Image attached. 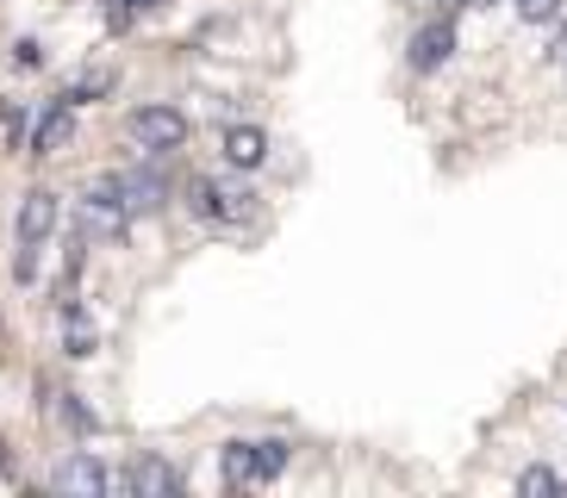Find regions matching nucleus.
<instances>
[{
	"label": "nucleus",
	"instance_id": "obj_1",
	"mask_svg": "<svg viewBox=\"0 0 567 498\" xmlns=\"http://www.w3.org/2000/svg\"><path fill=\"white\" fill-rule=\"evenodd\" d=\"M287 467V443H225V480L231 486H268Z\"/></svg>",
	"mask_w": 567,
	"mask_h": 498
},
{
	"label": "nucleus",
	"instance_id": "obj_2",
	"mask_svg": "<svg viewBox=\"0 0 567 498\" xmlns=\"http://www.w3.org/2000/svg\"><path fill=\"white\" fill-rule=\"evenodd\" d=\"M125 132H132L137 149L163 156V149H182L187 144V118L175 113V106H137V113L125 118Z\"/></svg>",
	"mask_w": 567,
	"mask_h": 498
},
{
	"label": "nucleus",
	"instance_id": "obj_3",
	"mask_svg": "<svg viewBox=\"0 0 567 498\" xmlns=\"http://www.w3.org/2000/svg\"><path fill=\"white\" fill-rule=\"evenodd\" d=\"M187 206H194V212L206 218V225H244V218L256 212V194L250 187H225V181H194L187 187Z\"/></svg>",
	"mask_w": 567,
	"mask_h": 498
},
{
	"label": "nucleus",
	"instance_id": "obj_4",
	"mask_svg": "<svg viewBox=\"0 0 567 498\" xmlns=\"http://www.w3.org/2000/svg\"><path fill=\"white\" fill-rule=\"evenodd\" d=\"M56 218H63V206H56V194H51V187H32V194L19 199V218H13L19 249H38V243H51Z\"/></svg>",
	"mask_w": 567,
	"mask_h": 498
},
{
	"label": "nucleus",
	"instance_id": "obj_5",
	"mask_svg": "<svg viewBox=\"0 0 567 498\" xmlns=\"http://www.w3.org/2000/svg\"><path fill=\"white\" fill-rule=\"evenodd\" d=\"M405 56H412L417 75L443 69V63L455 56V25H450V19H431V25H417V32H412V50H405Z\"/></svg>",
	"mask_w": 567,
	"mask_h": 498
},
{
	"label": "nucleus",
	"instance_id": "obj_6",
	"mask_svg": "<svg viewBox=\"0 0 567 498\" xmlns=\"http://www.w3.org/2000/svg\"><path fill=\"white\" fill-rule=\"evenodd\" d=\"M51 492H82V498H101V492H113V474H106L94 455H69L63 467L51 474Z\"/></svg>",
	"mask_w": 567,
	"mask_h": 498
},
{
	"label": "nucleus",
	"instance_id": "obj_7",
	"mask_svg": "<svg viewBox=\"0 0 567 498\" xmlns=\"http://www.w3.org/2000/svg\"><path fill=\"white\" fill-rule=\"evenodd\" d=\"M125 486H132L137 498H175L182 492V474H175L168 461H156V455H137L132 474H125Z\"/></svg>",
	"mask_w": 567,
	"mask_h": 498
},
{
	"label": "nucleus",
	"instance_id": "obj_8",
	"mask_svg": "<svg viewBox=\"0 0 567 498\" xmlns=\"http://www.w3.org/2000/svg\"><path fill=\"white\" fill-rule=\"evenodd\" d=\"M218 149H225L231 168H262L268 163V132L262 125H231V132L218 137Z\"/></svg>",
	"mask_w": 567,
	"mask_h": 498
},
{
	"label": "nucleus",
	"instance_id": "obj_9",
	"mask_svg": "<svg viewBox=\"0 0 567 498\" xmlns=\"http://www.w3.org/2000/svg\"><path fill=\"white\" fill-rule=\"evenodd\" d=\"M69 137H75V100H56L51 113H44V125H38L32 149H38V156H56Z\"/></svg>",
	"mask_w": 567,
	"mask_h": 498
},
{
	"label": "nucleus",
	"instance_id": "obj_10",
	"mask_svg": "<svg viewBox=\"0 0 567 498\" xmlns=\"http://www.w3.org/2000/svg\"><path fill=\"white\" fill-rule=\"evenodd\" d=\"M63 349L82 362V355H94V324H87V312H63Z\"/></svg>",
	"mask_w": 567,
	"mask_h": 498
},
{
	"label": "nucleus",
	"instance_id": "obj_11",
	"mask_svg": "<svg viewBox=\"0 0 567 498\" xmlns=\"http://www.w3.org/2000/svg\"><path fill=\"white\" fill-rule=\"evenodd\" d=\"M517 492H567V480L555 467H524V474H517Z\"/></svg>",
	"mask_w": 567,
	"mask_h": 498
},
{
	"label": "nucleus",
	"instance_id": "obj_12",
	"mask_svg": "<svg viewBox=\"0 0 567 498\" xmlns=\"http://www.w3.org/2000/svg\"><path fill=\"white\" fill-rule=\"evenodd\" d=\"M156 0H101V13H106V25H132L137 13H151Z\"/></svg>",
	"mask_w": 567,
	"mask_h": 498
},
{
	"label": "nucleus",
	"instance_id": "obj_13",
	"mask_svg": "<svg viewBox=\"0 0 567 498\" xmlns=\"http://www.w3.org/2000/svg\"><path fill=\"white\" fill-rule=\"evenodd\" d=\"M56 417H63V424H69L75 436H87V430H94V417H87V405H82L75 393H63V405H56Z\"/></svg>",
	"mask_w": 567,
	"mask_h": 498
},
{
	"label": "nucleus",
	"instance_id": "obj_14",
	"mask_svg": "<svg viewBox=\"0 0 567 498\" xmlns=\"http://www.w3.org/2000/svg\"><path fill=\"white\" fill-rule=\"evenodd\" d=\"M512 7H517V19H530V25H543V19L567 13V0H512Z\"/></svg>",
	"mask_w": 567,
	"mask_h": 498
},
{
	"label": "nucleus",
	"instance_id": "obj_15",
	"mask_svg": "<svg viewBox=\"0 0 567 498\" xmlns=\"http://www.w3.org/2000/svg\"><path fill=\"white\" fill-rule=\"evenodd\" d=\"M549 56H555V63H567V32H561V38H555V44H549Z\"/></svg>",
	"mask_w": 567,
	"mask_h": 498
},
{
	"label": "nucleus",
	"instance_id": "obj_16",
	"mask_svg": "<svg viewBox=\"0 0 567 498\" xmlns=\"http://www.w3.org/2000/svg\"><path fill=\"white\" fill-rule=\"evenodd\" d=\"M462 7H499V0H462Z\"/></svg>",
	"mask_w": 567,
	"mask_h": 498
}]
</instances>
